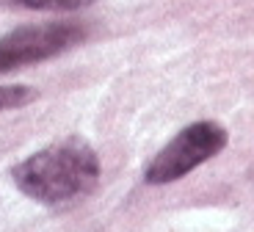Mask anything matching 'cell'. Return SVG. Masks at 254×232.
I'll use <instances>...</instances> for the list:
<instances>
[{"label":"cell","mask_w":254,"mask_h":232,"mask_svg":"<svg viewBox=\"0 0 254 232\" xmlns=\"http://www.w3.org/2000/svg\"><path fill=\"white\" fill-rule=\"evenodd\" d=\"M100 174V155L80 136L53 141L11 169L14 185L42 205H64L89 196L97 188Z\"/></svg>","instance_id":"obj_1"},{"label":"cell","mask_w":254,"mask_h":232,"mask_svg":"<svg viewBox=\"0 0 254 232\" xmlns=\"http://www.w3.org/2000/svg\"><path fill=\"white\" fill-rule=\"evenodd\" d=\"M229 133L218 122H193L183 127L177 136L149 160L144 169V180L149 185H169L183 180L202 163L213 160L227 147Z\"/></svg>","instance_id":"obj_2"},{"label":"cell","mask_w":254,"mask_h":232,"mask_svg":"<svg viewBox=\"0 0 254 232\" xmlns=\"http://www.w3.org/2000/svg\"><path fill=\"white\" fill-rule=\"evenodd\" d=\"M86 36L89 31L80 22H42V25L14 28L6 36H0V75L50 61L72 50Z\"/></svg>","instance_id":"obj_3"},{"label":"cell","mask_w":254,"mask_h":232,"mask_svg":"<svg viewBox=\"0 0 254 232\" xmlns=\"http://www.w3.org/2000/svg\"><path fill=\"white\" fill-rule=\"evenodd\" d=\"M36 88L33 86H22V83H14V86H0V113L11 111V108H22L28 102L36 100Z\"/></svg>","instance_id":"obj_4"},{"label":"cell","mask_w":254,"mask_h":232,"mask_svg":"<svg viewBox=\"0 0 254 232\" xmlns=\"http://www.w3.org/2000/svg\"><path fill=\"white\" fill-rule=\"evenodd\" d=\"M19 6L33 8V11H72L94 3V0H17Z\"/></svg>","instance_id":"obj_5"}]
</instances>
